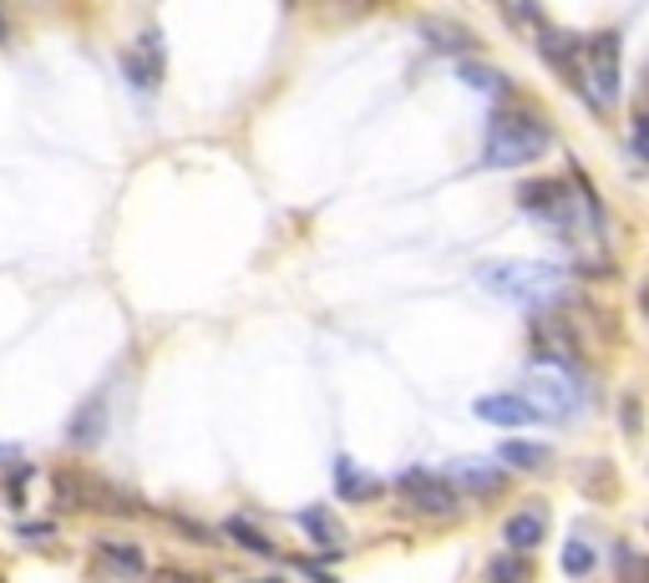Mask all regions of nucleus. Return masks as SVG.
Masks as SVG:
<instances>
[{"label": "nucleus", "mask_w": 649, "mask_h": 583, "mask_svg": "<svg viewBox=\"0 0 649 583\" xmlns=\"http://www.w3.org/2000/svg\"><path fill=\"white\" fill-rule=\"evenodd\" d=\"M533 569H528V558L523 553H497L488 558V583H528Z\"/></svg>", "instance_id": "obj_16"}, {"label": "nucleus", "mask_w": 649, "mask_h": 583, "mask_svg": "<svg viewBox=\"0 0 649 583\" xmlns=\"http://www.w3.org/2000/svg\"><path fill=\"white\" fill-rule=\"evenodd\" d=\"M163 67H168V56H163V36H158V31H143V36L122 52V71H127L133 87H158Z\"/></svg>", "instance_id": "obj_5"}, {"label": "nucleus", "mask_w": 649, "mask_h": 583, "mask_svg": "<svg viewBox=\"0 0 649 583\" xmlns=\"http://www.w3.org/2000/svg\"><path fill=\"white\" fill-rule=\"evenodd\" d=\"M294 569L305 573V579H310V583H335V573H331V569H325V563H315V558H294Z\"/></svg>", "instance_id": "obj_22"}, {"label": "nucleus", "mask_w": 649, "mask_h": 583, "mask_svg": "<svg viewBox=\"0 0 649 583\" xmlns=\"http://www.w3.org/2000/svg\"><path fill=\"white\" fill-rule=\"evenodd\" d=\"M482 284L497 294H507V300H517V305H553V300H563V274L548 265H482L478 269Z\"/></svg>", "instance_id": "obj_2"}, {"label": "nucleus", "mask_w": 649, "mask_h": 583, "mask_svg": "<svg viewBox=\"0 0 649 583\" xmlns=\"http://www.w3.org/2000/svg\"><path fill=\"white\" fill-rule=\"evenodd\" d=\"M5 462H15V447H0V467Z\"/></svg>", "instance_id": "obj_24"}, {"label": "nucleus", "mask_w": 649, "mask_h": 583, "mask_svg": "<svg viewBox=\"0 0 649 583\" xmlns=\"http://www.w3.org/2000/svg\"><path fill=\"white\" fill-rule=\"evenodd\" d=\"M583 92L594 106H614L619 102V31H598L579 46V71Z\"/></svg>", "instance_id": "obj_3"}, {"label": "nucleus", "mask_w": 649, "mask_h": 583, "mask_svg": "<svg viewBox=\"0 0 649 583\" xmlns=\"http://www.w3.org/2000/svg\"><path fill=\"white\" fill-rule=\"evenodd\" d=\"M422 36L432 41V46H441V52H451V56L478 52V36H472L467 26H457V21H422Z\"/></svg>", "instance_id": "obj_11"}, {"label": "nucleus", "mask_w": 649, "mask_h": 583, "mask_svg": "<svg viewBox=\"0 0 649 583\" xmlns=\"http://www.w3.org/2000/svg\"><path fill=\"white\" fill-rule=\"evenodd\" d=\"M396 492L406 497L411 507L422 517H451L457 513V487H451L447 478H437V472H422V467H411V472H401L396 478Z\"/></svg>", "instance_id": "obj_4"}, {"label": "nucleus", "mask_w": 649, "mask_h": 583, "mask_svg": "<svg viewBox=\"0 0 649 583\" xmlns=\"http://www.w3.org/2000/svg\"><path fill=\"white\" fill-rule=\"evenodd\" d=\"M294 523H300V528H305V532H310V538H315L320 548H331V553H340L345 532H340V523H335V517L325 513V507H305V513L294 517Z\"/></svg>", "instance_id": "obj_12"}, {"label": "nucleus", "mask_w": 649, "mask_h": 583, "mask_svg": "<svg viewBox=\"0 0 649 583\" xmlns=\"http://www.w3.org/2000/svg\"><path fill=\"white\" fill-rule=\"evenodd\" d=\"M457 77H462L467 87H478V92L507 97V77H503V71H492V67H482V61H462V67H457Z\"/></svg>", "instance_id": "obj_17"}, {"label": "nucleus", "mask_w": 649, "mask_h": 583, "mask_svg": "<svg viewBox=\"0 0 649 583\" xmlns=\"http://www.w3.org/2000/svg\"><path fill=\"white\" fill-rule=\"evenodd\" d=\"M0 36H5V15H0Z\"/></svg>", "instance_id": "obj_26"}, {"label": "nucleus", "mask_w": 649, "mask_h": 583, "mask_svg": "<svg viewBox=\"0 0 649 583\" xmlns=\"http://www.w3.org/2000/svg\"><path fill=\"white\" fill-rule=\"evenodd\" d=\"M158 583H203V579H193V573H178V569H163Z\"/></svg>", "instance_id": "obj_23"}, {"label": "nucleus", "mask_w": 649, "mask_h": 583, "mask_svg": "<svg viewBox=\"0 0 649 583\" xmlns=\"http://www.w3.org/2000/svg\"><path fill=\"white\" fill-rule=\"evenodd\" d=\"M553 147V127L528 106H497L482 133V162L488 168H523Z\"/></svg>", "instance_id": "obj_1"}, {"label": "nucleus", "mask_w": 649, "mask_h": 583, "mask_svg": "<svg viewBox=\"0 0 649 583\" xmlns=\"http://www.w3.org/2000/svg\"><path fill=\"white\" fill-rule=\"evenodd\" d=\"M97 553H102L107 569L127 573V579H137V573L147 569V563H143V548H137V543H112V538H107V543H97Z\"/></svg>", "instance_id": "obj_15"}, {"label": "nucleus", "mask_w": 649, "mask_h": 583, "mask_svg": "<svg viewBox=\"0 0 649 583\" xmlns=\"http://www.w3.org/2000/svg\"><path fill=\"white\" fill-rule=\"evenodd\" d=\"M67 437H71V447H97V441L107 437V396H92L77 416H71Z\"/></svg>", "instance_id": "obj_9"}, {"label": "nucleus", "mask_w": 649, "mask_h": 583, "mask_svg": "<svg viewBox=\"0 0 649 583\" xmlns=\"http://www.w3.org/2000/svg\"><path fill=\"white\" fill-rule=\"evenodd\" d=\"M507 543H513L517 548V553H523V548H528V553H533V548H538V543H544V532H548V517H544V507H538V503H533V507H523V513H513V517H507Z\"/></svg>", "instance_id": "obj_8"}, {"label": "nucleus", "mask_w": 649, "mask_h": 583, "mask_svg": "<svg viewBox=\"0 0 649 583\" xmlns=\"http://www.w3.org/2000/svg\"><path fill=\"white\" fill-rule=\"evenodd\" d=\"M629 158H635V162H645V158H649V153H645V112H639V117L629 122Z\"/></svg>", "instance_id": "obj_21"}, {"label": "nucleus", "mask_w": 649, "mask_h": 583, "mask_svg": "<svg viewBox=\"0 0 649 583\" xmlns=\"http://www.w3.org/2000/svg\"><path fill=\"white\" fill-rule=\"evenodd\" d=\"M441 478L451 482V487H467V492H503V462H482V457H462V462H451Z\"/></svg>", "instance_id": "obj_6"}, {"label": "nucleus", "mask_w": 649, "mask_h": 583, "mask_svg": "<svg viewBox=\"0 0 649 583\" xmlns=\"http://www.w3.org/2000/svg\"><path fill=\"white\" fill-rule=\"evenodd\" d=\"M538 46H544V56L558 67V77H573V71H579V46H583V41H573L569 31L544 26V31H538Z\"/></svg>", "instance_id": "obj_10"}, {"label": "nucleus", "mask_w": 649, "mask_h": 583, "mask_svg": "<svg viewBox=\"0 0 649 583\" xmlns=\"http://www.w3.org/2000/svg\"><path fill=\"white\" fill-rule=\"evenodd\" d=\"M244 583H279V579H244Z\"/></svg>", "instance_id": "obj_25"}, {"label": "nucleus", "mask_w": 649, "mask_h": 583, "mask_svg": "<svg viewBox=\"0 0 649 583\" xmlns=\"http://www.w3.org/2000/svg\"><path fill=\"white\" fill-rule=\"evenodd\" d=\"M563 188H569V183H558V178H538V183L517 188V209H523V213H538V218H544V213L558 203V193H563Z\"/></svg>", "instance_id": "obj_14"}, {"label": "nucleus", "mask_w": 649, "mask_h": 583, "mask_svg": "<svg viewBox=\"0 0 649 583\" xmlns=\"http://www.w3.org/2000/svg\"><path fill=\"white\" fill-rule=\"evenodd\" d=\"M497 457H503L507 467H544L548 462V447H533V441H507Z\"/></svg>", "instance_id": "obj_20"}, {"label": "nucleus", "mask_w": 649, "mask_h": 583, "mask_svg": "<svg viewBox=\"0 0 649 583\" xmlns=\"http://www.w3.org/2000/svg\"><path fill=\"white\" fill-rule=\"evenodd\" d=\"M472 412L482 422H497V426H528V422H544V416L533 412L523 396H478L472 401Z\"/></svg>", "instance_id": "obj_7"}, {"label": "nucleus", "mask_w": 649, "mask_h": 583, "mask_svg": "<svg viewBox=\"0 0 649 583\" xmlns=\"http://www.w3.org/2000/svg\"><path fill=\"white\" fill-rule=\"evenodd\" d=\"M335 472H340V478H335V492H340L345 503H366V497H376V492H381V482H371V472H356V467L345 462H335Z\"/></svg>", "instance_id": "obj_13"}, {"label": "nucleus", "mask_w": 649, "mask_h": 583, "mask_svg": "<svg viewBox=\"0 0 649 583\" xmlns=\"http://www.w3.org/2000/svg\"><path fill=\"white\" fill-rule=\"evenodd\" d=\"M224 528H228V538H234V543H244V548H249V553H259V558H275V543H269V538H265V532H259V528H254V523H244V517H228Z\"/></svg>", "instance_id": "obj_18"}, {"label": "nucleus", "mask_w": 649, "mask_h": 583, "mask_svg": "<svg viewBox=\"0 0 649 583\" xmlns=\"http://www.w3.org/2000/svg\"><path fill=\"white\" fill-rule=\"evenodd\" d=\"M563 573H569V579H589V573H594V548L579 543V538L563 543Z\"/></svg>", "instance_id": "obj_19"}]
</instances>
